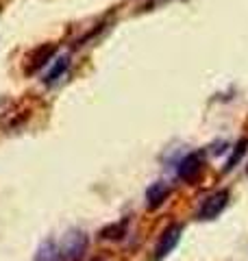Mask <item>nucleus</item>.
<instances>
[{"instance_id": "obj_2", "label": "nucleus", "mask_w": 248, "mask_h": 261, "mask_svg": "<svg viewBox=\"0 0 248 261\" xmlns=\"http://www.w3.org/2000/svg\"><path fill=\"white\" fill-rule=\"evenodd\" d=\"M229 205V192L227 190H220V192H213L211 196H207L203 200V205L198 207V220H216L222 211L227 209Z\"/></svg>"}, {"instance_id": "obj_4", "label": "nucleus", "mask_w": 248, "mask_h": 261, "mask_svg": "<svg viewBox=\"0 0 248 261\" xmlns=\"http://www.w3.org/2000/svg\"><path fill=\"white\" fill-rule=\"evenodd\" d=\"M201 172H203V154L201 152L185 154V157L181 159V163H179V170H177L179 178L181 181H185V183L196 181V178L201 176Z\"/></svg>"}, {"instance_id": "obj_1", "label": "nucleus", "mask_w": 248, "mask_h": 261, "mask_svg": "<svg viewBox=\"0 0 248 261\" xmlns=\"http://www.w3.org/2000/svg\"><path fill=\"white\" fill-rule=\"evenodd\" d=\"M89 246V238L81 228H70L68 233L63 235L61 240V252H63V259H70V261H79L83 259V255L87 252Z\"/></svg>"}, {"instance_id": "obj_5", "label": "nucleus", "mask_w": 248, "mask_h": 261, "mask_svg": "<svg viewBox=\"0 0 248 261\" xmlns=\"http://www.w3.org/2000/svg\"><path fill=\"white\" fill-rule=\"evenodd\" d=\"M168 196H170V185L163 183V181H155V183L146 190V205H148V209L161 207Z\"/></svg>"}, {"instance_id": "obj_8", "label": "nucleus", "mask_w": 248, "mask_h": 261, "mask_svg": "<svg viewBox=\"0 0 248 261\" xmlns=\"http://www.w3.org/2000/svg\"><path fill=\"white\" fill-rule=\"evenodd\" d=\"M68 65H70V57H68V55H65V57H59V59L55 61V65H53V70L46 74L44 81H46V83H55V81L59 79L65 70H68Z\"/></svg>"}, {"instance_id": "obj_7", "label": "nucleus", "mask_w": 248, "mask_h": 261, "mask_svg": "<svg viewBox=\"0 0 248 261\" xmlns=\"http://www.w3.org/2000/svg\"><path fill=\"white\" fill-rule=\"evenodd\" d=\"M246 150H248V137H242L237 144H235V148H233V152H231V157L227 159V163H225V172H231L239 161H242V157L246 154Z\"/></svg>"}, {"instance_id": "obj_6", "label": "nucleus", "mask_w": 248, "mask_h": 261, "mask_svg": "<svg viewBox=\"0 0 248 261\" xmlns=\"http://www.w3.org/2000/svg\"><path fill=\"white\" fill-rule=\"evenodd\" d=\"M33 261H63L61 246L55 240H44L39 244V248L35 250Z\"/></svg>"}, {"instance_id": "obj_3", "label": "nucleus", "mask_w": 248, "mask_h": 261, "mask_svg": "<svg viewBox=\"0 0 248 261\" xmlns=\"http://www.w3.org/2000/svg\"><path fill=\"white\" fill-rule=\"evenodd\" d=\"M181 235H183V224H179V222L170 224L168 228H165V231L161 233L159 242H157V246H155V259L161 261V259L168 257L170 252L177 248V244L181 242Z\"/></svg>"}, {"instance_id": "obj_9", "label": "nucleus", "mask_w": 248, "mask_h": 261, "mask_svg": "<svg viewBox=\"0 0 248 261\" xmlns=\"http://www.w3.org/2000/svg\"><path fill=\"white\" fill-rule=\"evenodd\" d=\"M124 226H127V222H122V224H118V226H115V224H113V226H107L105 231H103V238H107L109 233H113L109 240H120L122 235H124Z\"/></svg>"}, {"instance_id": "obj_10", "label": "nucleus", "mask_w": 248, "mask_h": 261, "mask_svg": "<svg viewBox=\"0 0 248 261\" xmlns=\"http://www.w3.org/2000/svg\"><path fill=\"white\" fill-rule=\"evenodd\" d=\"M246 172H248V170H246Z\"/></svg>"}]
</instances>
